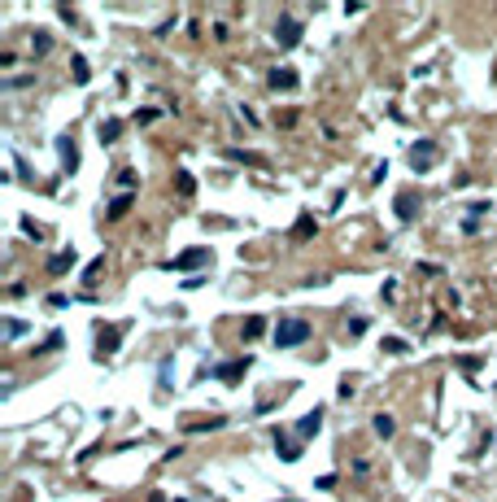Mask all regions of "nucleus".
I'll return each instance as SVG.
<instances>
[{
    "instance_id": "obj_17",
    "label": "nucleus",
    "mask_w": 497,
    "mask_h": 502,
    "mask_svg": "<svg viewBox=\"0 0 497 502\" xmlns=\"http://www.w3.org/2000/svg\"><path fill=\"white\" fill-rule=\"evenodd\" d=\"M74 79H79V84H88V61H83V57H74Z\"/></svg>"
},
{
    "instance_id": "obj_4",
    "label": "nucleus",
    "mask_w": 497,
    "mask_h": 502,
    "mask_svg": "<svg viewBox=\"0 0 497 502\" xmlns=\"http://www.w3.org/2000/svg\"><path fill=\"white\" fill-rule=\"evenodd\" d=\"M201 262H210V249H188L184 258H175V262H171V271H192V267H201Z\"/></svg>"
},
{
    "instance_id": "obj_16",
    "label": "nucleus",
    "mask_w": 497,
    "mask_h": 502,
    "mask_svg": "<svg viewBox=\"0 0 497 502\" xmlns=\"http://www.w3.org/2000/svg\"><path fill=\"white\" fill-rule=\"evenodd\" d=\"M384 350H388V354H406V350H410V345H406V341H402V336H388V341H384Z\"/></svg>"
},
{
    "instance_id": "obj_12",
    "label": "nucleus",
    "mask_w": 497,
    "mask_h": 502,
    "mask_svg": "<svg viewBox=\"0 0 497 502\" xmlns=\"http://www.w3.org/2000/svg\"><path fill=\"white\" fill-rule=\"evenodd\" d=\"M57 149H61V157H65V171H74V166H79V153H74V144H70V140H61Z\"/></svg>"
},
{
    "instance_id": "obj_19",
    "label": "nucleus",
    "mask_w": 497,
    "mask_h": 502,
    "mask_svg": "<svg viewBox=\"0 0 497 502\" xmlns=\"http://www.w3.org/2000/svg\"><path fill=\"white\" fill-rule=\"evenodd\" d=\"M40 350H61V332H48V341H44Z\"/></svg>"
},
{
    "instance_id": "obj_20",
    "label": "nucleus",
    "mask_w": 497,
    "mask_h": 502,
    "mask_svg": "<svg viewBox=\"0 0 497 502\" xmlns=\"http://www.w3.org/2000/svg\"><path fill=\"white\" fill-rule=\"evenodd\" d=\"M148 502H166V498H161V494H153V498H148Z\"/></svg>"
},
{
    "instance_id": "obj_11",
    "label": "nucleus",
    "mask_w": 497,
    "mask_h": 502,
    "mask_svg": "<svg viewBox=\"0 0 497 502\" xmlns=\"http://www.w3.org/2000/svg\"><path fill=\"white\" fill-rule=\"evenodd\" d=\"M118 136H123V123H118V118H109V123H101V140H105V144H113V140H118Z\"/></svg>"
},
{
    "instance_id": "obj_1",
    "label": "nucleus",
    "mask_w": 497,
    "mask_h": 502,
    "mask_svg": "<svg viewBox=\"0 0 497 502\" xmlns=\"http://www.w3.org/2000/svg\"><path fill=\"white\" fill-rule=\"evenodd\" d=\"M310 341V323L306 319H279L275 323V345L279 350H292V345H306Z\"/></svg>"
},
{
    "instance_id": "obj_6",
    "label": "nucleus",
    "mask_w": 497,
    "mask_h": 502,
    "mask_svg": "<svg viewBox=\"0 0 497 502\" xmlns=\"http://www.w3.org/2000/svg\"><path fill=\"white\" fill-rule=\"evenodd\" d=\"M319 428H323V407H314V411L301 419V424H297V432H301V437H314Z\"/></svg>"
},
{
    "instance_id": "obj_15",
    "label": "nucleus",
    "mask_w": 497,
    "mask_h": 502,
    "mask_svg": "<svg viewBox=\"0 0 497 502\" xmlns=\"http://www.w3.org/2000/svg\"><path fill=\"white\" fill-rule=\"evenodd\" d=\"M262 328H267V323H262V319L253 315V319H248V323H244V336H248V341H253V336H262Z\"/></svg>"
},
{
    "instance_id": "obj_21",
    "label": "nucleus",
    "mask_w": 497,
    "mask_h": 502,
    "mask_svg": "<svg viewBox=\"0 0 497 502\" xmlns=\"http://www.w3.org/2000/svg\"><path fill=\"white\" fill-rule=\"evenodd\" d=\"M175 502H184V498H175Z\"/></svg>"
},
{
    "instance_id": "obj_10",
    "label": "nucleus",
    "mask_w": 497,
    "mask_h": 502,
    "mask_svg": "<svg viewBox=\"0 0 497 502\" xmlns=\"http://www.w3.org/2000/svg\"><path fill=\"white\" fill-rule=\"evenodd\" d=\"M271 88H297V74L292 70H271Z\"/></svg>"
},
{
    "instance_id": "obj_5",
    "label": "nucleus",
    "mask_w": 497,
    "mask_h": 502,
    "mask_svg": "<svg viewBox=\"0 0 497 502\" xmlns=\"http://www.w3.org/2000/svg\"><path fill=\"white\" fill-rule=\"evenodd\" d=\"M275 450H279V459H284V463H297V459H301V446L288 441L284 432H275Z\"/></svg>"
},
{
    "instance_id": "obj_14",
    "label": "nucleus",
    "mask_w": 497,
    "mask_h": 502,
    "mask_svg": "<svg viewBox=\"0 0 497 502\" xmlns=\"http://www.w3.org/2000/svg\"><path fill=\"white\" fill-rule=\"evenodd\" d=\"M375 432L379 437H393V415H375Z\"/></svg>"
},
{
    "instance_id": "obj_13",
    "label": "nucleus",
    "mask_w": 497,
    "mask_h": 502,
    "mask_svg": "<svg viewBox=\"0 0 497 502\" xmlns=\"http://www.w3.org/2000/svg\"><path fill=\"white\" fill-rule=\"evenodd\" d=\"M131 210V197H118V201H109V219H123Z\"/></svg>"
},
{
    "instance_id": "obj_18",
    "label": "nucleus",
    "mask_w": 497,
    "mask_h": 502,
    "mask_svg": "<svg viewBox=\"0 0 497 502\" xmlns=\"http://www.w3.org/2000/svg\"><path fill=\"white\" fill-rule=\"evenodd\" d=\"M192 188H196V184H192V175H188V171H179V192H184V197H188Z\"/></svg>"
},
{
    "instance_id": "obj_2",
    "label": "nucleus",
    "mask_w": 497,
    "mask_h": 502,
    "mask_svg": "<svg viewBox=\"0 0 497 502\" xmlns=\"http://www.w3.org/2000/svg\"><path fill=\"white\" fill-rule=\"evenodd\" d=\"M275 40H279V48H297L301 44V22L297 18H279L275 22Z\"/></svg>"
},
{
    "instance_id": "obj_3",
    "label": "nucleus",
    "mask_w": 497,
    "mask_h": 502,
    "mask_svg": "<svg viewBox=\"0 0 497 502\" xmlns=\"http://www.w3.org/2000/svg\"><path fill=\"white\" fill-rule=\"evenodd\" d=\"M244 371H248V359H231V363H219V367H214V376L227 380V384H236Z\"/></svg>"
},
{
    "instance_id": "obj_8",
    "label": "nucleus",
    "mask_w": 497,
    "mask_h": 502,
    "mask_svg": "<svg viewBox=\"0 0 497 502\" xmlns=\"http://www.w3.org/2000/svg\"><path fill=\"white\" fill-rule=\"evenodd\" d=\"M70 267H74V249H65V253H57L53 262H48V271H53V275H61V271H70Z\"/></svg>"
},
{
    "instance_id": "obj_7",
    "label": "nucleus",
    "mask_w": 497,
    "mask_h": 502,
    "mask_svg": "<svg viewBox=\"0 0 497 502\" xmlns=\"http://www.w3.org/2000/svg\"><path fill=\"white\" fill-rule=\"evenodd\" d=\"M410 157H414V166H427V162H432V157H436V144H432V140H423V144H414V149H410Z\"/></svg>"
},
{
    "instance_id": "obj_9",
    "label": "nucleus",
    "mask_w": 497,
    "mask_h": 502,
    "mask_svg": "<svg viewBox=\"0 0 497 502\" xmlns=\"http://www.w3.org/2000/svg\"><path fill=\"white\" fill-rule=\"evenodd\" d=\"M113 341H118V328H109V332H101V350H96V354H101V359H109V354L118 350V345H113Z\"/></svg>"
}]
</instances>
